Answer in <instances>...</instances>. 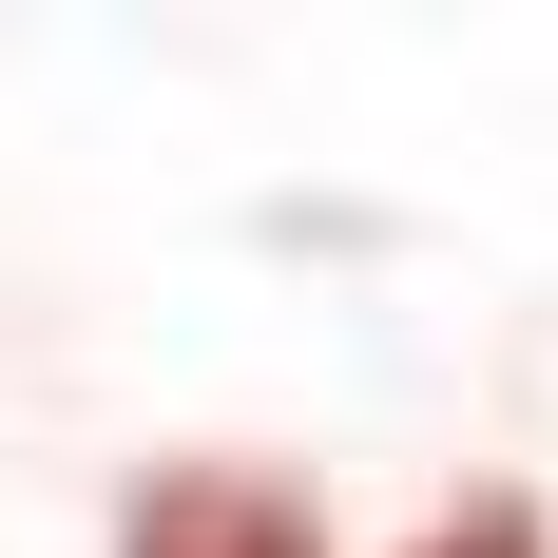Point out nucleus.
<instances>
[{"mask_svg": "<svg viewBox=\"0 0 558 558\" xmlns=\"http://www.w3.org/2000/svg\"><path fill=\"white\" fill-rule=\"evenodd\" d=\"M116 558H328V520H308V482H270V462H173V482H135Z\"/></svg>", "mask_w": 558, "mask_h": 558, "instance_id": "f257e3e1", "label": "nucleus"}, {"mask_svg": "<svg viewBox=\"0 0 558 558\" xmlns=\"http://www.w3.org/2000/svg\"><path fill=\"white\" fill-rule=\"evenodd\" d=\"M424 558H539V520H520V501H462V520H444Z\"/></svg>", "mask_w": 558, "mask_h": 558, "instance_id": "f03ea898", "label": "nucleus"}]
</instances>
